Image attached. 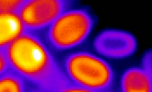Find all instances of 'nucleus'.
<instances>
[{
    "label": "nucleus",
    "instance_id": "f257e3e1",
    "mask_svg": "<svg viewBox=\"0 0 152 92\" xmlns=\"http://www.w3.org/2000/svg\"><path fill=\"white\" fill-rule=\"evenodd\" d=\"M10 68L43 92H57L69 84L46 45L25 31L4 48Z\"/></svg>",
    "mask_w": 152,
    "mask_h": 92
},
{
    "label": "nucleus",
    "instance_id": "f03ea898",
    "mask_svg": "<svg viewBox=\"0 0 152 92\" xmlns=\"http://www.w3.org/2000/svg\"><path fill=\"white\" fill-rule=\"evenodd\" d=\"M64 66L68 79L75 85L96 91L109 92L114 74L111 66L91 53L79 51L67 55Z\"/></svg>",
    "mask_w": 152,
    "mask_h": 92
},
{
    "label": "nucleus",
    "instance_id": "7ed1b4c3",
    "mask_svg": "<svg viewBox=\"0 0 152 92\" xmlns=\"http://www.w3.org/2000/svg\"><path fill=\"white\" fill-rule=\"evenodd\" d=\"M94 24L93 16L86 9H69L48 28L46 39L50 45L56 50L71 49L86 40Z\"/></svg>",
    "mask_w": 152,
    "mask_h": 92
},
{
    "label": "nucleus",
    "instance_id": "20e7f679",
    "mask_svg": "<svg viewBox=\"0 0 152 92\" xmlns=\"http://www.w3.org/2000/svg\"><path fill=\"white\" fill-rule=\"evenodd\" d=\"M73 3L66 0H24L17 13L26 31L32 32L48 27Z\"/></svg>",
    "mask_w": 152,
    "mask_h": 92
},
{
    "label": "nucleus",
    "instance_id": "39448f33",
    "mask_svg": "<svg viewBox=\"0 0 152 92\" xmlns=\"http://www.w3.org/2000/svg\"><path fill=\"white\" fill-rule=\"evenodd\" d=\"M93 46L95 51L102 56L119 59L132 55L136 49L137 44L135 37L128 32L107 29L96 36Z\"/></svg>",
    "mask_w": 152,
    "mask_h": 92
},
{
    "label": "nucleus",
    "instance_id": "423d86ee",
    "mask_svg": "<svg viewBox=\"0 0 152 92\" xmlns=\"http://www.w3.org/2000/svg\"><path fill=\"white\" fill-rule=\"evenodd\" d=\"M152 77L142 68H129L121 78V92H152Z\"/></svg>",
    "mask_w": 152,
    "mask_h": 92
},
{
    "label": "nucleus",
    "instance_id": "0eeeda50",
    "mask_svg": "<svg viewBox=\"0 0 152 92\" xmlns=\"http://www.w3.org/2000/svg\"><path fill=\"white\" fill-rule=\"evenodd\" d=\"M25 31L18 13H0V49H4Z\"/></svg>",
    "mask_w": 152,
    "mask_h": 92
},
{
    "label": "nucleus",
    "instance_id": "6e6552de",
    "mask_svg": "<svg viewBox=\"0 0 152 92\" xmlns=\"http://www.w3.org/2000/svg\"><path fill=\"white\" fill-rule=\"evenodd\" d=\"M24 77L11 68L0 76V92H28Z\"/></svg>",
    "mask_w": 152,
    "mask_h": 92
},
{
    "label": "nucleus",
    "instance_id": "1a4fd4ad",
    "mask_svg": "<svg viewBox=\"0 0 152 92\" xmlns=\"http://www.w3.org/2000/svg\"><path fill=\"white\" fill-rule=\"evenodd\" d=\"M24 0H0V13H17Z\"/></svg>",
    "mask_w": 152,
    "mask_h": 92
},
{
    "label": "nucleus",
    "instance_id": "9d476101",
    "mask_svg": "<svg viewBox=\"0 0 152 92\" xmlns=\"http://www.w3.org/2000/svg\"><path fill=\"white\" fill-rule=\"evenodd\" d=\"M142 68L145 72L152 77V53L148 50L145 53L142 61Z\"/></svg>",
    "mask_w": 152,
    "mask_h": 92
},
{
    "label": "nucleus",
    "instance_id": "9b49d317",
    "mask_svg": "<svg viewBox=\"0 0 152 92\" xmlns=\"http://www.w3.org/2000/svg\"><path fill=\"white\" fill-rule=\"evenodd\" d=\"M10 68L4 49H0V76Z\"/></svg>",
    "mask_w": 152,
    "mask_h": 92
},
{
    "label": "nucleus",
    "instance_id": "f8f14e48",
    "mask_svg": "<svg viewBox=\"0 0 152 92\" xmlns=\"http://www.w3.org/2000/svg\"><path fill=\"white\" fill-rule=\"evenodd\" d=\"M57 92H103L96 91L71 84Z\"/></svg>",
    "mask_w": 152,
    "mask_h": 92
}]
</instances>
